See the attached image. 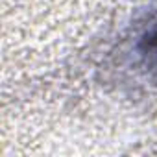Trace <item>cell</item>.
<instances>
[{
	"instance_id": "1",
	"label": "cell",
	"mask_w": 157,
	"mask_h": 157,
	"mask_svg": "<svg viewBox=\"0 0 157 157\" xmlns=\"http://www.w3.org/2000/svg\"><path fill=\"white\" fill-rule=\"evenodd\" d=\"M140 50H142V56L146 57V61L157 68V24H153L150 28V32H146Z\"/></svg>"
}]
</instances>
